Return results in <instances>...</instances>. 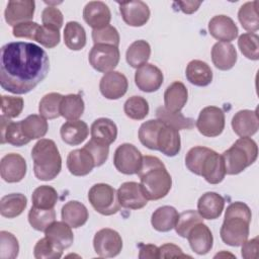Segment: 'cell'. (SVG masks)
<instances>
[{"label": "cell", "mask_w": 259, "mask_h": 259, "mask_svg": "<svg viewBox=\"0 0 259 259\" xmlns=\"http://www.w3.org/2000/svg\"><path fill=\"white\" fill-rule=\"evenodd\" d=\"M173 5H177L179 9L186 14H192L199 8L201 1H175Z\"/></svg>", "instance_id": "cell-59"}, {"label": "cell", "mask_w": 259, "mask_h": 259, "mask_svg": "<svg viewBox=\"0 0 259 259\" xmlns=\"http://www.w3.org/2000/svg\"><path fill=\"white\" fill-rule=\"evenodd\" d=\"M56 221V211L54 208L44 209L31 206L28 211V222L30 226L39 232H45L47 228Z\"/></svg>", "instance_id": "cell-43"}, {"label": "cell", "mask_w": 259, "mask_h": 259, "mask_svg": "<svg viewBox=\"0 0 259 259\" xmlns=\"http://www.w3.org/2000/svg\"><path fill=\"white\" fill-rule=\"evenodd\" d=\"M232 127L239 137H252L259 128V119L257 110L243 109L235 113L232 118Z\"/></svg>", "instance_id": "cell-22"}, {"label": "cell", "mask_w": 259, "mask_h": 259, "mask_svg": "<svg viewBox=\"0 0 259 259\" xmlns=\"http://www.w3.org/2000/svg\"><path fill=\"white\" fill-rule=\"evenodd\" d=\"M163 122L160 119H150L142 123L139 130V140L150 150H157V136Z\"/></svg>", "instance_id": "cell-41"}, {"label": "cell", "mask_w": 259, "mask_h": 259, "mask_svg": "<svg viewBox=\"0 0 259 259\" xmlns=\"http://www.w3.org/2000/svg\"><path fill=\"white\" fill-rule=\"evenodd\" d=\"M195 125L202 136L218 137L225 128V113L220 107L206 106L200 110Z\"/></svg>", "instance_id": "cell-9"}, {"label": "cell", "mask_w": 259, "mask_h": 259, "mask_svg": "<svg viewBox=\"0 0 259 259\" xmlns=\"http://www.w3.org/2000/svg\"><path fill=\"white\" fill-rule=\"evenodd\" d=\"M119 12L123 21L134 27L145 25L150 18L149 6L143 1H130L118 3Z\"/></svg>", "instance_id": "cell-16"}, {"label": "cell", "mask_w": 259, "mask_h": 259, "mask_svg": "<svg viewBox=\"0 0 259 259\" xmlns=\"http://www.w3.org/2000/svg\"><path fill=\"white\" fill-rule=\"evenodd\" d=\"M252 213L250 207L241 201L228 205L220 235L223 242L229 246H241L248 240Z\"/></svg>", "instance_id": "cell-3"}, {"label": "cell", "mask_w": 259, "mask_h": 259, "mask_svg": "<svg viewBox=\"0 0 259 259\" xmlns=\"http://www.w3.org/2000/svg\"><path fill=\"white\" fill-rule=\"evenodd\" d=\"M33 172L38 180L50 181L56 178L62 169V158L56 143L50 139H40L31 150Z\"/></svg>", "instance_id": "cell-4"}, {"label": "cell", "mask_w": 259, "mask_h": 259, "mask_svg": "<svg viewBox=\"0 0 259 259\" xmlns=\"http://www.w3.org/2000/svg\"><path fill=\"white\" fill-rule=\"evenodd\" d=\"M20 123L24 135L30 141L44 138L49 130L47 119L38 114H30L20 120Z\"/></svg>", "instance_id": "cell-39"}, {"label": "cell", "mask_w": 259, "mask_h": 259, "mask_svg": "<svg viewBox=\"0 0 259 259\" xmlns=\"http://www.w3.org/2000/svg\"><path fill=\"white\" fill-rule=\"evenodd\" d=\"M19 244L17 238L10 232H0V257L2 259H14L18 256Z\"/></svg>", "instance_id": "cell-48"}, {"label": "cell", "mask_w": 259, "mask_h": 259, "mask_svg": "<svg viewBox=\"0 0 259 259\" xmlns=\"http://www.w3.org/2000/svg\"><path fill=\"white\" fill-rule=\"evenodd\" d=\"M225 175L226 169L222 155L210 149L203 159L199 176H202L210 184H219L224 180Z\"/></svg>", "instance_id": "cell-17"}, {"label": "cell", "mask_w": 259, "mask_h": 259, "mask_svg": "<svg viewBox=\"0 0 259 259\" xmlns=\"http://www.w3.org/2000/svg\"><path fill=\"white\" fill-rule=\"evenodd\" d=\"M139 258L140 259H147V258L157 259V258H160L159 248L156 245H152V244L141 245Z\"/></svg>", "instance_id": "cell-58"}, {"label": "cell", "mask_w": 259, "mask_h": 259, "mask_svg": "<svg viewBox=\"0 0 259 259\" xmlns=\"http://www.w3.org/2000/svg\"><path fill=\"white\" fill-rule=\"evenodd\" d=\"M88 200L92 207L103 215H111L120 209L117 191L106 183L94 184L88 191Z\"/></svg>", "instance_id": "cell-6"}, {"label": "cell", "mask_w": 259, "mask_h": 259, "mask_svg": "<svg viewBox=\"0 0 259 259\" xmlns=\"http://www.w3.org/2000/svg\"><path fill=\"white\" fill-rule=\"evenodd\" d=\"M40 25L34 21H26L16 24L12 28V34L15 37H24L35 40Z\"/></svg>", "instance_id": "cell-55"}, {"label": "cell", "mask_w": 259, "mask_h": 259, "mask_svg": "<svg viewBox=\"0 0 259 259\" xmlns=\"http://www.w3.org/2000/svg\"><path fill=\"white\" fill-rule=\"evenodd\" d=\"M117 198L120 206L127 209H140L148 203L141 184L134 181L124 182L119 186Z\"/></svg>", "instance_id": "cell-14"}, {"label": "cell", "mask_w": 259, "mask_h": 259, "mask_svg": "<svg viewBox=\"0 0 259 259\" xmlns=\"http://www.w3.org/2000/svg\"><path fill=\"white\" fill-rule=\"evenodd\" d=\"M63 95L57 92H51L46 94L39 101L38 111L39 115L45 117L46 119H55L60 114V105Z\"/></svg>", "instance_id": "cell-44"}, {"label": "cell", "mask_w": 259, "mask_h": 259, "mask_svg": "<svg viewBox=\"0 0 259 259\" xmlns=\"http://www.w3.org/2000/svg\"><path fill=\"white\" fill-rule=\"evenodd\" d=\"M85 22L93 29H99L109 25L111 12L109 7L102 1H90L83 9Z\"/></svg>", "instance_id": "cell-18"}, {"label": "cell", "mask_w": 259, "mask_h": 259, "mask_svg": "<svg viewBox=\"0 0 259 259\" xmlns=\"http://www.w3.org/2000/svg\"><path fill=\"white\" fill-rule=\"evenodd\" d=\"M226 174L237 175L252 165L258 157V147L254 140L248 137L238 139L222 154Z\"/></svg>", "instance_id": "cell-5"}, {"label": "cell", "mask_w": 259, "mask_h": 259, "mask_svg": "<svg viewBox=\"0 0 259 259\" xmlns=\"http://www.w3.org/2000/svg\"><path fill=\"white\" fill-rule=\"evenodd\" d=\"M187 239L191 250L198 255H205L212 248L213 237L211 231L203 222L196 224L189 231Z\"/></svg>", "instance_id": "cell-21"}, {"label": "cell", "mask_w": 259, "mask_h": 259, "mask_svg": "<svg viewBox=\"0 0 259 259\" xmlns=\"http://www.w3.org/2000/svg\"><path fill=\"white\" fill-rule=\"evenodd\" d=\"M142 163L143 156L133 144L124 143L116 148L113 156V164L118 172L125 175L138 174Z\"/></svg>", "instance_id": "cell-7"}, {"label": "cell", "mask_w": 259, "mask_h": 259, "mask_svg": "<svg viewBox=\"0 0 259 259\" xmlns=\"http://www.w3.org/2000/svg\"><path fill=\"white\" fill-rule=\"evenodd\" d=\"M45 237L60 251H64L72 246L74 235L71 227L62 222H54L45 231Z\"/></svg>", "instance_id": "cell-24"}, {"label": "cell", "mask_w": 259, "mask_h": 259, "mask_svg": "<svg viewBox=\"0 0 259 259\" xmlns=\"http://www.w3.org/2000/svg\"><path fill=\"white\" fill-rule=\"evenodd\" d=\"M151 56V47L148 41L144 39L135 40L130 45L125 53V59L127 64L138 69L148 62Z\"/></svg>", "instance_id": "cell-35"}, {"label": "cell", "mask_w": 259, "mask_h": 259, "mask_svg": "<svg viewBox=\"0 0 259 259\" xmlns=\"http://www.w3.org/2000/svg\"><path fill=\"white\" fill-rule=\"evenodd\" d=\"M63 252L58 250L46 237L38 240L33 248V256L36 259H59Z\"/></svg>", "instance_id": "cell-51"}, {"label": "cell", "mask_w": 259, "mask_h": 259, "mask_svg": "<svg viewBox=\"0 0 259 259\" xmlns=\"http://www.w3.org/2000/svg\"><path fill=\"white\" fill-rule=\"evenodd\" d=\"M1 144H10L14 147H21L30 142L24 135L20 121H11L1 115Z\"/></svg>", "instance_id": "cell-28"}, {"label": "cell", "mask_w": 259, "mask_h": 259, "mask_svg": "<svg viewBox=\"0 0 259 259\" xmlns=\"http://www.w3.org/2000/svg\"><path fill=\"white\" fill-rule=\"evenodd\" d=\"M90 133L92 140L109 146L116 140L117 126L111 119L100 117L93 121Z\"/></svg>", "instance_id": "cell-31"}, {"label": "cell", "mask_w": 259, "mask_h": 259, "mask_svg": "<svg viewBox=\"0 0 259 259\" xmlns=\"http://www.w3.org/2000/svg\"><path fill=\"white\" fill-rule=\"evenodd\" d=\"M61 217L71 228L77 229L86 224L89 213L87 207L83 203L77 200H70L63 205Z\"/></svg>", "instance_id": "cell-30"}, {"label": "cell", "mask_w": 259, "mask_h": 259, "mask_svg": "<svg viewBox=\"0 0 259 259\" xmlns=\"http://www.w3.org/2000/svg\"><path fill=\"white\" fill-rule=\"evenodd\" d=\"M208 31L212 37L222 42H230L238 36V26L234 20L224 14L213 16L208 22Z\"/></svg>", "instance_id": "cell-19"}, {"label": "cell", "mask_w": 259, "mask_h": 259, "mask_svg": "<svg viewBox=\"0 0 259 259\" xmlns=\"http://www.w3.org/2000/svg\"><path fill=\"white\" fill-rule=\"evenodd\" d=\"M159 256L160 258H191L182 252V249L175 244L167 243L159 247Z\"/></svg>", "instance_id": "cell-56"}, {"label": "cell", "mask_w": 259, "mask_h": 259, "mask_svg": "<svg viewBox=\"0 0 259 259\" xmlns=\"http://www.w3.org/2000/svg\"><path fill=\"white\" fill-rule=\"evenodd\" d=\"M225 206V199L217 192L208 191L197 201V211L202 219L215 220L221 217Z\"/></svg>", "instance_id": "cell-25"}, {"label": "cell", "mask_w": 259, "mask_h": 259, "mask_svg": "<svg viewBox=\"0 0 259 259\" xmlns=\"http://www.w3.org/2000/svg\"><path fill=\"white\" fill-rule=\"evenodd\" d=\"M35 2L33 0H11L4 11L5 21L9 25H16L30 21L33 18Z\"/></svg>", "instance_id": "cell-15"}, {"label": "cell", "mask_w": 259, "mask_h": 259, "mask_svg": "<svg viewBox=\"0 0 259 259\" xmlns=\"http://www.w3.org/2000/svg\"><path fill=\"white\" fill-rule=\"evenodd\" d=\"M123 110L125 115L131 119L142 120L149 113V103L144 97L135 95L124 102Z\"/></svg>", "instance_id": "cell-45"}, {"label": "cell", "mask_w": 259, "mask_h": 259, "mask_svg": "<svg viewBox=\"0 0 259 259\" xmlns=\"http://www.w3.org/2000/svg\"><path fill=\"white\" fill-rule=\"evenodd\" d=\"M84 148L93 157L94 162H95V167H99V166L103 165L108 158L109 146H107V145L98 143L91 139L88 143H86Z\"/></svg>", "instance_id": "cell-53"}, {"label": "cell", "mask_w": 259, "mask_h": 259, "mask_svg": "<svg viewBox=\"0 0 259 259\" xmlns=\"http://www.w3.org/2000/svg\"><path fill=\"white\" fill-rule=\"evenodd\" d=\"M41 21H42V25L60 30L64 21L63 13L57 7L48 6L42 10Z\"/></svg>", "instance_id": "cell-54"}, {"label": "cell", "mask_w": 259, "mask_h": 259, "mask_svg": "<svg viewBox=\"0 0 259 259\" xmlns=\"http://www.w3.org/2000/svg\"><path fill=\"white\" fill-rule=\"evenodd\" d=\"M241 254L245 259H257L259 256V241L258 237L251 240H246L242 245Z\"/></svg>", "instance_id": "cell-57"}, {"label": "cell", "mask_w": 259, "mask_h": 259, "mask_svg": "<svg viewBox=\"0 0 259 259\" xmlns=\"http://www.w3.org/2000/svg\"><path fill=\"white\" fill-rule=\"evenodd\" d=\"M181 149L179 131L163 122L157 136V150L168 157L176 156Z\"/></svg>", "instance_id": "cell-20"}, {"label": "cell", "mask_w": 259, "mask_h": 259, "mask_svg": "<svg viewBox=\"0 0 259 259\" xmlns=\"http://www.w3.org/2000/svg\"><path fill=\"white\" fill-rule=\"evenodd\" d=\"M238 18L245 30L253 33L257 31L259 28L258 1L254 0L244 3L238 11Z\"/></svg>", "instance_id": "cell-38"}, {"label": "cell", "mask_w": 259, "mask_h": 259, "mask_svg": "<svg viewBox=\"0 0 259 259\" xmlns=\"http://www.w3.org/2000/svg\"><path fill=\"white\" fill-rule=\"evenodd\" d=\"M188 91L180 81L171 83L164 93V107L170 112H180L187 102Z\"/></svg>", "instance_id": "cell-27"}, {"label": "cell", "mask_w": 259, "mask_h": 259, "mask_svg": "<svg viewBox=\"0 0 259 259\" xmlns=\"http://www.w3.org/2000/svg\"><path fill=\"white\" fill-rule=\"evenodd\" d=\"M60 38L61 35L59 29L40 25L35 40L48 49H53L59 45Z\"/></svg>", "instance_id": "cell-52"}, {"label": "cell", "mask_w": 259, "mask_h": 259, "mask_svg": "<svg viewBox=\"0 0 259 259\" xmlns=\"http://www.w3.org/2000/svg\"><path fill=\"white\" fill-rule=\"evenodd\" d=\"M185 76L187 80L198 87H204L211 83L212 81V71L211 68L203 61L192 60L188 63Z\"/></svg>", "instance_id": "cell-32"}, {"label": "cell", "mask_w": 259, "mask_h": 259, "mask_svg": "<svg viewBox=\"0 0 259 259\" xmlns=\"http://www.w3.org/2000/svg\"><path fill=\"white\" fill-rule=\"evenodd\" d=\"M32 205L38 208H54L58 201L57 190L49 185H40L34 189L31 195Z\"/></svg>", "instance_id": "cell-42"}, {"label": "cell", "mask_w": 259, "mask_h": 259, "mask_svg": "<svg viewBox=\"0 0 259 259\" xmlns=\"http://www.w3.org/2000/svg\"><path fill=\"white\" fill-rule=\"evenodd\" d=\"M203 219L201 215L198 213L196 210H186L181 213H179L177 223L175 225V231L176 233L182 237V238H187V235L189 231L198 223H202Z\"/></svg>", "instance_id": "cell-47"}, {"label": "cell", "mask_w": 259, "mask_h": 259, "mask_svg": "<svg viewBox=\"0 0 259 259\" xmlns=\"http://www.w3.org/2000/svg\"><path fill=\"white\" fill-rule=\"evenodd\" d=\"M238 47L241 53L249 60L259 59V36L253 32H246L239 36Z\"/></svg>", "instance_id": "cell-46"}, {"label": "cell", "mask_w": 259, "mask_h": 259, "mask_svg": "<svg viewBox=\"0 0 259 259\" xmlns=\"http://www.w3.org/2000/svg\"><path fill=\"white\" fill-rule=\"evenodd\" d=\"M92 39L94 45H111L118 48L119 45V33L117 29L112 25H107L99 29L92 30Z\"/></svg>", "instance_id": "cell-49"}, {"label": "cell", "mask_w": 259, "mask_h": 259, "mask_svg": "<svg viewBox=\"0 0 259 259\" xmlns=\"http://www.w3.org/2000/svg\"><path fill=\"white\" fill-rule=\"evenodd\" d=\"M140 184L148 200H158L165 197L171 187L172 178L163 162L155 156H144L140 171Z\"/></svg>", "instance_id": "cell-2"}, {"label": "cell", "mask_w": 259, "mask_h": 259, "mask_svg": "<svg viewBox=\"0 0 259 259\" xmlns=\"http://www.w3.org/2000/svg\"><path fill=\"white\" fill-rule=\"evenodd\" d=\"M211 61L217 69L228 71L237 62V51L230 42L218 41L211 49Z\"/></svg>", "instance_id": "cell-26"}, {"label": "cell", "mask_w": 259, "mask_h": 259, "mask_svg": "<svg viewBox=\"0 0 259 259\" xmlns=\"http://www.w3.org/2000/svg\"><path fill=\"white\" fill-rule=\"evenodd\" d=\"M27 166L24 158L16 153L6 154L0 163L1 178L8 183L21 181L26 174Z\"/></svg>", "instance_id": "cell-11"}, {"label": "cell", "mask_w": 259, "mask_h": 259, "mask_svg": "<svg viewBox=\"0 0 259 259\" xmlns=\"http://www.w3.org/2000/svg\"><path fill=\"white\" fill-rule=\"evenodd\" d=\"M64 42L72 51H80L86 45V31L77 21H69L64 29Z\"/></svg>", "instance_id": "cell-37"}, {"label": "cell", "mask_w": 259, "mask_h": 259, "mask_svg": "<svg viewBox=\"0 0 259 259\" xmlns=\"http://www.w3.org/2000/svg\"><path fill=\"white\" fill-rule=\"evenodd\" d=\"M49 70L47 53L32 42L12 41L1 48L0 84L8 92H30L44 81Z\"/></svg>", "instance_id": "cell-1"}, {"label": "cell", "mask_w": 259, "mask_h": 259, "mask_svg": "<svg viewBox=\"0 0 259 259\" xmlns=\"http://www.w3.org/2000/svg\"><path fill=\"white\" fill-rule=\"evenodd\" d=\"M164 76L162 71L155 65L146 63L139 67L135 74L137 87L144 92H155L163 84Z\"/></svg>", "instance_id": "cell-13"}, {"label": "cell", "mask_w": 259, "mask_h": 259, "mask_svg": "<svg viewBox=\"0 0 259 259\" xmlns=\"http://www.w3.org/2000/svg\"><path fill=\"white\" fill-rule=\"evenodd\" d=\"M120 58L117 47L97 44L92 47L88 55V61L93 69L101 73L113 71Z\"/></svg>", "instance_id": "cell-8"}, {"label": "cell", "mask_w": 259, "mask_h": 259, "mask_svg": "<svg viewBox=\"0 0 259 259\" xmlns=\"http://www.w3.org/2000/svg\"><path fill=\"white\" fill-rule=\"evenodd\" d=\"M85 109L84 100L79 94H68L63 96L60 105V114L67 120H77Z\"/></svg>", "instance_id": "cell-36"}, {"label": "cell", "mask_w": 259, "mask_h": 259, "mask_svg": "<svg viewBox=\"0 0 259 259\" xmlns=\"http://www.w3.org/2000/svg\"><path fill=\"white\" fill-rule=\"evenodd\" d=\"M93 247L95 253L99 257H115L122 249V239L116 231L104 228L95 234L93 238Z\"/></svg>", "instance_id": "cell-10"}, {"label": "cell", "mask_w": 259, "mask_h": 259, "mask_svg": "<svg viewBox=\"0 0 259 259\" xmlns=\"http://www.w3.org/2000/svg\"><path fill=\"white\" fill-rule=\"evenodd\" d=\"M94 167V159L84 147L71 151L67 157V168L74 176H85L89 174Z\"/></svg>", "instance_id": "cell-23"}, {"label": "cell", "mask_w": 259, "mask_h": 259, "mask_svg": "<svg viewBox=\"0 0 259 259\" xmlns=\"http://www.w3.org/2000/svg\"><path fill=\"white\" fill-rule=\"evenodd\" d=\"M128 88L126 77L118 71L105 73L99 82L101 94L110 100H116L122 97Z\"/></svg>", "instance_id": "cell-12"}, {"label": "cell", "mask_w": 259, "mask_h": 259, "mask_svg": "<svg viewBox=\"0 0 259 259\" xmlns=\"http://www.w3.org/2000/svg\"><path fill=\"white\" fill-rule=\"evenodd\" d=\"M89 134L88 125L85 121L68 120L66 121L60 130V135L64 143L70 146H77L83 143Z\"/></svg>", "instance_id": "cell-29"}, {"label": "cell", "mask_w": 259, "mask_h": 259, "mask_svg": "<svg viewBox=\"0 0 259 259\" xmlns=\"http://www.w3.org/2000/svg\"><path fill=\"white\" fill-rule=\"evenodd\" d=\"M27 205V198L22 193H10L0 200V213L4 218L13 219L20 215Z\"/></svg>", "instance_id": "cell-34"}, {"label": "cell", "mask_w": 259, "mask_h": 259, "mask_svg": "<svg viewBox=\"0 0 259 259\" xmlns=\"http://www.w3.org/2000/svg\"><path fill=\"white\" fill-rule=\"evenodd\" d=\"M179 213L175 207L164 205L158 207L152 214L151 224L158 232H169L174 229Z\"/></svg>", "instance_id": "cell-33"}, {"label": "cell", "mask_w": 259, "mask_h": 259, "mask_svg": "<svg viewBox=\"0 0 259 259\" xmlns=\"http://www.w3.org/2000/svg\"><path fill=\"white\" fill-rule=\"evenodd\" d=\"M1 99V112L3 116L10 119L17 117L21 113L24 106V101L21 97L2 95Z\"/></svg>", "instance_id": "cell-50"}, {"label": "cell", "mask_w": 259, "mask_h": 259, "mask_svg": "<svg viewBox=\"0 0 259 259\" xmlns=\"http://www.w3.org/2000/svg\"><path fill=\"white\" fill-rule=\"evenodd\" d=\"M158 119L162 122L179 130H191L195 125V120L185 117L181 112H170L165 107H158L156 110Z\"/></svg>", "instance_id": "cell-40"}]
</instances>
